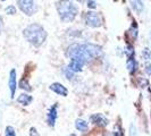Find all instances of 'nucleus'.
I'll return each mask as SVG.
<instances>
[{
	"label": "nucleus",
	"mask_w": 151,
	"mask_h": 136,
	"mask_svg": "<svg viewBox=\"0 0 151 136\" xmlns=\"http://www.w3.org/2000/svg\"><path fill=\"white\" fill-rule=\"evenodd\" d=\"M104 54L102 48L93 43H73L67 49V56L70 59H78L84 64L100 58Z\"/></svg>",
	"instance_id": "obj_1"
},
{
	"label": "nucleus",
	"mask_w": 151,
	"mask_h": 136,
	"mask_svg": "<svg viewBox=\"0 0 151 136\" xmlns=\"http://www.w3.org/2000/svg\"><path fill=\"white\" fill-rule=\"evenodd\" d=\"M23 35L30 44L38 48L45 43L47 39V32L40 24L33 23L23 30Z\"/></svg>",
	"instance_id": "obj_2"
},
{
	"label": "nucleus",
	"mask_w": 151,
	"mask_h": 136,
	"mask_svg": "<svg viewBox=\"0 0 151 136\" xmlns=\"http://www.w3.org/2000/svg\"><path fill=\"white\" fill-rule=\"evenodd\" d=\"M56 9L61 22L70 23L78 14V7L72 0H59L56 4Z\"/></svg>",
	"instance_id": "obj_3"
},
{
	"label": "nucleus",
	"mask_w": 151,
	"mask_h": 136,
	"mask_svg": "<svg viewBox=\"0 0 151 136\" xmlns=\"http://www.w3.org/2000/svg\"><path fill=\"white\" fill-rule=\"evenodd\" d=\"M84 22L85 24L89 26V27H93V29H97V27H100L104 23V18L102 16L100 15L99 13H96V11H88L85 13L84 15Z\"/></svg>",
	"instance_id": "obj_4"
},
{
	"label": "nucleus",
	"mask_w": 151,
	"mask_h": 136,
	"mask_svg": "<svg viewBox=\"0 0 151 136\" xmlns=\"http://www.w3.org/2000/svg\"><path fill=\"white\" fill-rule=\"evenodd\" d=\"M16 1H17L18 8L25 15L32 16L35 13L37 7H35V4H34V0H16Z\"/></svg>",
	"instance_id": "obj_5"
},
{
	"label": "nucleus",
	"mask_w": 151,
	"mask_h": 136,
	"mask_svg": "<svg viewBox=\"0 0 151 136\" xmlns=\"http://www.w3.org/2000/svg\"><path fill=\"white\" fill-rule=\"evenodd\" d=\"M90 121L97 126H100V127H106L109 124V120L102 113H94V115L90 116Z\"/></svg>",
	"instance_id": "obj_6"
},
{
	"label": "nucleus",
	"mask_w": 151,
	"mask_h": 136,
	"mask_svg": "<svg viewBox=\"0 0 151 136\" xmlns=\"http://www.w3.org/2000/svg\"><path fill=\"white\" fill-rule=\"evenodd\" d=\"M57 117H58V106L55 105L49 109V111L47 113V122L50 127H55Z\"/></svg>",
	"instance_id": "obj_7"
},
{
	"label": "nucleus",
	"mask_w": 151,
	"mask_h": 136,
	"mask_svg": "<svg viewBox=\"0 0 151 136\" xmlns=\"http://www.w3.org/2000/svg\"><path fill=\"white\" fill-rule=\"evenodd\" d=\"M8 87L10 91V98L13 99L15 97V92L17 89V81H16V70L12 69L9 73V78H8Z\"/></svg>",
	"instance_id": "obj_8"
},
{
	"label": "nucleus",
	"mask_w": 151,
	"mask_h": 136,
	"mask_svg": "<svg viewBox=\"0 0 151 136\" xmlns=\"http://www.w3.org/2000/svg\"><path fill=\"white\" fill-rule=\"evenodd\" d=\"M49 89L60 97H67L68 95V90L60 83H52L49 86Z\"/></svg>",
	"instance_id": "obj_9"
},
{
	"label": "nucleus",
	"mask_w": 151,
	"mask_h": 136,
	"mask_svg": "<svg viewBox=\"0 0 151 136\" xmlns=\"http://www.w3.org/2000/svg\"><path fill=\"white\" fill-rule=\"evenodd\" d=\"M85 65L83 61L78 60V59H70L69 61V64H68L67 67L72 70V72H74V73H80L82 69H83V66Z\"/></svg>",
	"instance_id": "obj_10"
},
{
	"label": "nucleus",
	"mask_w": 151,
	"mask_h": 136,
	"mask_svg": "<svg viewBox=\"0 0 151 136\" xmlns=\"http://www.w3.org/2000/svg\"><path fill=\"white\" fill-rule=\"evenodd\" d=\"M126 68L129 70V74H134L137 69V62H136L135 58L132 57V58H127V61H126Z\"/></svg>",
	"instance_id": "obj_11"
},
{
	"label": "nucleus",
	"mask_w": 151,
	"mask_h": 136,
	"mask_svg": "<svg viewBox=\"0 0 151 136\" xmlns=\"http://www.w3.org/2000/svg\"><path fill=\"white\" fill-rule=\"evenodd\" d=\"M32 101H33V98L30 94H26V93H23L17 98V102L23 105V106H29Z\"/></svg>",
	"instance_id": "obj_12"
},
{
	"label": "nucleus",
	"mask_w": 151,
	"mask_h": 136,
	"mask_svg": "<svg viewBox=\"0 0 151 136\" xmlns=\"http://www.w3.org/2000/svg\"><path fill=\"white\" fill-rule=\"evenodd\" d=\"M129 4H131V6H132V8L135 10L136 13H141L143 10L144 5L142 0H129Z\"/></svg>",
	"instance_id": "obj_13"
},
{
	"label": "nucleus",
	"mask_w": 151,
	"mask_h": 136,
	"mask_svg": "<svg viewBox=\"0 0 151 136\" xmlns=\"http://www.w3.org/2000/svg\"><path fill=\"white\" fill-rule=\"evenodd\" d=\"M75 127L77 130H80V132H86L88 130V128H89V125H88V122L85 120H83V119H76L75 121Z\"/></svg>",
	"instance_id": "obj_14"
},
{
	"label": "nucleus",
	"mask_w": 151,
	"mask_h": 136,
	"mask_svg": "<svg viewBox=\"0 0 151 136\" xmlns=\"http://www.w3.org/2000/svg\"><path fill=\"white\" fill-rule=\"evenodd\" d=\"M125 54L127 56V58H132V57H134V54H135V51H134V48H133V45H132V44H127V45H126V48H125Z\"/></svg>",
	"instance_id": "obj_15"
},
{
	"label": "nucleus",
	"mask_w": 151,
	"mask_h": 136,
	"mask_svg": "<svg viewBox=\"0 0 151 136\" xmlns=\"http://www.w3.org/2000/svg\"><path fill=\"white\" fill-rule=\"evenodd\" d=\"M19 87L22 89V90H25L27 91V92H30L31 90H32V87L30 86V84H29V82L25 79V78H23V79H21V82H19Z\"/></svg>",
	"instance_id": "obj_16"
},
{
	"label": "nucleus",
	"mask_w": 151,
	"mask_h": 136,
	"mask_svg": "<svg viewBox=\"0 0 151 136\" xmlns=\"http://www.w3.org/2000/svg\"><path fill=\"white\" fill-rule=\"evenodd\" d=\"M129 34L132 35V39H133V40H135L136 37H137V27H136V24H133V25L131 26V29L129 30Z\"/></svg>",
	"instance_id": "obj_17"
},
{
	"label": "nucleus",
	"mask_w": 151,
	"mask_h": 136,
	"mask_svg": "<svg viewBox=\"0 0 151 136\" xmlns=\"http://www.w3.org/2000/svg\"><path fill=\"white\" fill-rule=\"evenodd\" d=\"M113 136H124L123 130H122V127L118 125V124L115 125V128H114V132H113Z\"/></svg>",
	"instance_id": "obj_18"
},
{
	"label": "nucleus",
	"mask_w": 151,
	"mask_h": 136,
	"mask_svg": "<svg viewBox=\"0 0 151 136\" xmlns=\"http://www.w3.org/2000/svg\"><path fill=\"white\" fill-rule=\"evenodd\" d=\"M64 74H65V76H66V78H67V79H73V78L75 77V73H74V72H72L68 67L65 68Z\"/></svg>",
	"instance_id": "obj_19"
},
{
	"label": "nucleus",
	"mask_w": 151,
	"mask_h": 136,
	"mask_svg": "<svg viewBox=\"0 0 151 136\" xmlns=\"http://www.w3.org/2000/svg\"><path fill=\"white\" fill-rule=\"evenodd\" d=\"M5 13H6L7 15H15L16 7L15 6H13V5H10V6H8V7L5 8Z\"/></svg>",
	"instance_id": "obj_20"
},
{
	"label": "nucleus",
	"mask_w": 151,
	"mask_h": 136,
	"mask_svg": "<svg viewBox=\"0 0 151 136\" xmlns=\"http://www.w3.org/2000/svg\"><path fill=\"white\" fill-rule=\"evenodd\" d=\"M5 136H16L15 129L13 128L12 126H7L6 130H5Z\"/></svg>",
	"instance_id": "obj_21"
},
{
	"label": "nucleus",
	"mask_w": 151,
	"mask_h": 136,
	"mask_svg": "<svg viewBox=\"0 0 151 136\" xmlns=\"http://www.w3.org/2000/svg\"><path fill=\"white\" fill-rule=\"evenodd\" d=\"M142 56L144 57V59H147V60H151V50L149 49V48L143 49V51H142Z\"/></svg>",
	"instance_id": "obj_22"
},
{
	"label": "nucleus",
	"mask_w": 151,
	"mask_h": 136,
	"mask_svg": "<svg viewBox=\"0 0 151 136\" xmlns=\"http://www.w3.org/2000/svg\"><path fill=\"white\" fill-rule=\"evenodd\" d=\"M129 136H137V130L133 124L129 126Z\"/></svg>",
	"instance_id": "obj_23"
},
{
	"label": "nucleus",
	"mask_w": 151,
	"mask_h": 136,
	"mask_svg": "<svg viewBox=\"0 0 151 136\" xmlns=\"http://www.w3.org/2000/svg\"><path fill=\"white\" fill-rule=\"evenodd\" d=\"M148 84H149V82H148L147 79H144L143 77H140V78H139V86L145 87V86H148Z\"/></svg>",
	"instance_id": "obj_24"
},
{
	"label": "nucleus",
	"mask_w": 151,
	"mask_h": 136,
	"mask_svg": "<svg viewBox=\"0 0 151 136\" xmlns=\"http://www.w3.org/2000/svg\"><path fill=\"white\" fill-rule=\"evenodd\" d=\"M88 7L90 9H96L97 8V1L96 0H88Z\"/></svg>",
	"instance_id": "obj_25"
},
{
	"label": "nucleus",
	"mask_w": 151,
	"mask_h": 136,
	"mask_svg": "<svg viewBox=\"0 0 151 136\" xmlns=\"http://www.w3.org/2000/svg\"><path fill=\"white\" fill-rule=\"evenodd\" d=\"M30 136H40L39 134L38 129L35 128V127H31L30 129Z\"/></svg>",
	"instance_id": "obj_26"
},
{
	"label": "nucleus",
	"mask_w": 151,
	"mask_h": 136,
	"mask_svg": "<svg viewBox=\"0 0 151 136\" xmlns=\"http://www.w3.org/2000/svg\"><path fill=\"white\" fill-rule=\"evenodd\" d=\"M144 72H145L148 75H151V65L147 64V65H145V67H144Z\"/></svg>",
	"instance_id": "obj_27"
},
{
	"label": "nucleus",
	"mask_w": 151,
	"mask_h": 136,
	"mask_svg": "<svg viewBox=\"0 0 151 136\" xmlns=\"http://www.w3.org/2000/svg\"><path fill=\"white\" fill-rule=\"evenodd\" d=\"M2 27H4V21H2V18L0 16V35H1V32H2Z\"/></svg>",
	"instance_id": "obj_28"
},
{
	"label": "nucleus",
	"mask_w": 151,
	"mask_h": 136,
	"mask_svg": "<svg viewBox=\"0 0 151 136\" xmlns=\"http://www.w3.org/2000/svg\"><path fill=\"white\" fill-rule=\"evenodd\" d=\"M148 41H149V49L151 50V32L149 33V35H148Z\"/></svg>",
	"instance_id": "obj_29"
},
{
	"label": "nucleus",
	"mask_w": 151,
	"mask_h": 136,
	"mask_svg": "<svg viewBox=\"0 0 151 136\" xmlns=\"http://www.w3.org/2000/svg\"><path fill=\"white\" fill-rule=\"evenodd\" d=\"M104 136H113V134H111V133H105V134H104Z\"/></svg>",
	"instance_id": "obj_30"
},
{
	"label": "nucleus",
	"mask_w": 151,
	"mask_h": 136,
	"mask_svg": "<svg viewBox=\"0 0 151 136\" xmlns=\"http://www.w3.org/2000/svg\"><path fill=\"white\" fill-rule=\"evenodd\" d=\"M76 1H78V2H83L84 0H76Z\"/></svg>",
	"instance_id": "obj_31"
},
{
	"label": "nucleus",
	"mask_w": 151,
	"mask_h": 136,
	"mask_svg": "<svg viewBox=\"0 0 151 136\" xmlns=\"http://www.w3.org/2000/svg\"><path fill=\"white\" fill-rule=\"evenodd\" d=\"M69 136H76L75 134H72V135H69Z\"/></svg>",
	"instance_id": "obj_32"
},
{
	"label": "nucleus",
	"mask_w": 151,
	"mask_h": 136,
	"mask_svg": "<svg viewBox=\"0 0 151 136\" xmlns=\"http://www.w3.org/2000/svg\"><path fill=\"white\" fill-rule=\"evenodd\" d=\"M0 1H6V0H0Z\"/></svg>",
	"instance_id": "obj_33"
}]
</instances>
